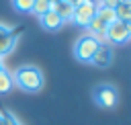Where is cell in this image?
<instances>
[{
	"label": "cell",
	"instance_id": "obj_1",
	"mask_svg": "<svg viewBox=\"0 0 131 125\" xmlns=\"http://www.w3.org/2000/svg\"><path fill=\"white\" fill-rule=\"evenodd\" d=\"M14 86H18L23 92H39L43 88V72L35 66H20L16 68L14 76Z\"/></svg>",
	"mask_w": 131,
	"mask_h": 125
},
{
	"label": "cell",
	"instance_id": "obj_2",
	"mask_svg": "<svg viewBox=\"0 0 131 125\" xmlns=\"http://www.w3.org/2000/svg\"><path fill=\"white\" fill-rule=\"evenodd\" d=\"M100 45H102V43H98L94 37H90V35H82V37H78L76 43H74V55H76L78 61L90 64L92 55L96 53V49H98Z\"/></svg>",
	"mask_w": 131,
	"mask_h": 125
},
{
	"label": "cell",
	"instance_id": "obj_3",
	"mask_svg": "<svg viewBox=\"0 0 131 125\" xmlns=\"http://www.w3.org/2000/svg\"><path fill=\"white\" fill-rule=\"evenodd\" d=\"M106 41L113 45H125L131 39V25L123 23V20H113L111 25H106Z\"/></svg>",
	"mask_w": 131,
	"mask_h": 125
},
{
	"label": "cell",
	"instance_id": "obj_4",
	"mask_svg": "<svg viewBox=\"0 0 131 125\" xmlns=\"http://www.w3.org/2000/svg\"><path fill=\"white\" fill-rule=\"evenodd\" d=\"M96 14V0H82L78 6H74V12H72V20L78 25V27H88V23L94 18Z\"/></svg>",
	"mask_w": 131,
	"mask_h": 125
},
{
	"label": "cell",
	"instance_id": "obj_5",
	"mask_svg": "<svg viewBox=\"0 0 131 125\" xmlns=\"http://www.w3.org/2000/svg\"><path fill=\"white\" fill-rule=\"evenodd\" d=\"M94 98H96V102H98L100 107H104V109H113V107L117 105L119 94H117V90H115L113 86L102 84V86H98V88L94 90Z\"/></svg>",
	"mask_w": 131,
	"mask_h": 125
},
{
	"label": "cell",
	"instance_id": "obj_6",
	"mask_svg": "<svg viewBox=\"0 0 131 125\" xmlns=\"http://www.w3.org/2000/svg\"><path fill=\"white\" fill-rule=\"evenodd\" d=\"M111 59H113V51L106 47V45H100L96 49V53L92 55L90 64H94L96 68H108L111 66Z\"/></svg>",
	"mask_w": 131,
	"mask_h": 125
},
{
	"label": "cell",
	"instance_id": "obj_7",
	"mask_svg": "<svg viewBox=\"0 0 131 125\" xmlns=\"http://www.w3.org/2000/svg\"><path fill=\"white\" fill-rule=\"evenodd\" d=\"M39 23H41V27H43L45 31H57V29L63 25V20H61L53 10H49V12H45L43 16H39Z\"/></svg>",
	"mask_w": 131,
	"mask_h": 125
},
{
	"label": "cell",
	"instance_id": "obj_8",
	"mask_svg": "<svg viewBox=\"0 0 131 125\" xmlns=\"http://www.w3.org/2000/svg\"><path fill=\"white\" fill-rule=\"evenodd\" d=\"M88 35L90 37H94L98 43H102V41H106V35H104V31H106V25L104 23H100L98 18H92L90 23H88Z\"/></svg>",
	"mask_w": 131,
	"mask_h": 125
},
{
	"label": "cell",
	"instance_id": "obj_9",
	"mask_svg": "<svg viewBox=\"0 0 131 125\" xmlns=\"http://www.w3.org/2000/svg\"><path fill=\"white\" fill-rule=\"evenodd\" d=\"M51 10L66 23V20H72V12H74V6L66 0H59V2H53L51 4Z\"/></svg>",
	"mask_w": 131,
	"mask_h": 125
},
{
	"label": "cell",
	"instance_id": "obj_10",
	"mask_svg": "<svg viewBox=\"0 0 131 125\" xmlns=\"http://www.w3.org/2000/svg\"><path fill=\"white\" fill-rule=\"evenodd\" d=\"M16 45V33L14 31H8L6 35H0V57L8 55Z\"/></svg>",
	"mask_w": 131,
	"mask_h": 125
},
{
	"label": "cell",
	"instance_id": "obj_11",
	"mask_svg": "<svg viewBox=\"0 0 131 125\" xmlns=\"http://www.w3.org/2000/svg\"><path fill=\"white\" fill-rule=\"evenodd\" d=\"M94 18H98V20L104 23V25H111L113 20H117V16H115V8H106V6L96 4V14H94Z\"/></svg>",
	"mask_w": 131,
	"mask_h": 125
},
{
	"label": "cell",
	"instance_id": "obj_12",
	"mask_svg": "<svg viewBox=\"0 0 131 125\" xmlns=\"http://www.w3.org/2000/svg\"><path fill=\"white\" fill-rule=\"evenodd\" d=\"M12 88H14L12 74H10L6 68H2V70H0V94H6V92H10Z\"/></svg>",
	"mask_w": 131,
	"mask_h": 125
},
{
	"label": "cell",
	"instance_id": "obj_13",
	"mask_svg": "<svg viewBox=\"0 0 131 125\" xmlns=\"http://www.w3.org/2000/svg\"><path fill=\"white\" fill-rule=\"evenodd\" d=\"M115 16H117V20L131 23V4H117L115 6Z\"/></svg>",
	"mask_w": 131,
	"mask_h": 125
},
{
	"label": "cell",
	"instance_id": "obj_14",
	"mask_svg": "<svg viewBox=\"0 0 131 125\" xmlns=\"http://www.w3.org/2000/svg\"><path fill=\"white\" fill-rule=\"evenodd\" d=\"M49 10H51V2H49V0H35V2H33V8H31V12L37 14V16H43V14L49 12Z\"/></svg>",
	"mask_w": 131,
	"mask_h": 125
},
{
	"label": "cell",
	"instance_id": "obj_15",
	"mask_svg": "<svg viewBox=\"0 0 131 125\" xmlns=\"http://www.w3.org/2000/svg\"><path fill=\"white\" fill-rule=\"evenodd\" d=\"M33 2H35V0H12V6H14L18 12H31Z\"/></svg>",
	"mask_w": 131,
	"mask_h": 125
},
{
	"label": "cell",
	"instance_id": "obj_16",
	"mask_svg": "<svg viewBox=\"0 0 131 125\" xmlns=\"http://www.w3.org/2000/svg\"><path fill=\"white\" fill-rule=\"evenodd\" d=\"M2 125H20L16 121V117H12V113H2Z\"/></svg>",
	"mask_w": 131,
	"mask_h": 125
},
{
	"label": "cell",
	"instance_id": "obj_17",
	"mask_svg": "<svg viewBox=\"0 0 131 125\" xmlns=\"http://www.w3.org/2000/svg\"><path fill=\"white\" fill-rule=\"evenodd\" d=\"M96 4H100V6H106V8H115V6H117V0H98Z\"/></svg>",
	"mask_w": 131,
	"mask_h": 125
},
{
	"label": "cell",
	"instance_id": "obj_18",
	"mask_svg": "<svg viewBox=\"0 0 131 125\" xmlns=\"http://www.w3.org/2000/svg\"><path fill=\"white\" fill-rule=\"evenodd\" d=\"M8 31H10V29H8V27H4V25H0V35H6V33H8Z\"/></svg>",
	"mask_w": 131,
	"mask_h": 125
},
{
	"label": "cell",
	"instance_id": "obj_19",
	"mask_svg": "<svg viewBox=\"0 0 131 125\" xmlns=\"http://www.w3.org/2000/svg\"><path fill=\"white\" fill-rule=\"evenodd\" d=\"M66 2H70V4H72V6H78V4H80V2H82V0H66Z\"/></svg>",
	"mask_w": 131,
	"mask_h": 125
},
{
	"label": "cell",
	"instance_id": "obj_20",
	"mask_svg": "<svg viewBox=\"0 0 131 125\" xmlns=\"http://www.w3.org/2000/svg\"><path fill=\"white\" fill-rule=\"evenodd\" d=\"M117 4H131V0H117Z\"/></svg>",
	"mask_w": 131,
	"mask_h": 125
},
{
	"label": "cell",
	"instance_id": "obj_21",
	"mask_svg": "<svg viewBox=\"0 0 131 125\" xmlns=\"http://www.w3.org/2000/svg\"><path fill=\"white\" fill-rule=\"evenodd\" d=\"M2 68H4V64H2V57H0V70H2Z\"/></svg>",
	"mask_w": 131,
	"mask_h": 125
},
{
	"label": "cell",
	"instance_id": "obj_22",
	"mask_svg": "<svg viewBox=\"0 0 131 125\" xmlns=\"http://www.w3.org/2000/svg\"><path fill=\"white\" fill-rule=\"evenodd\" d=\"M49 2H51V4H53V2H59V0H49Z\"/></svg>",
	"mask_w": 131,
	"mask_h": 125
},
{
	"label": "cell",
	"instance_id": "obj_23",
	"mask_svg": "<svg viewBox=\"0 0 131 125\" xmlns=\"http://www.w3.org/2000/svg\"><path fill=\"white\" fill-rule=\"evenodd\" d=\"M0 125H2V113H0Z\"/></svg>",
	"mask_w": 131,
	"mask_h": 125
}]
</instances>
